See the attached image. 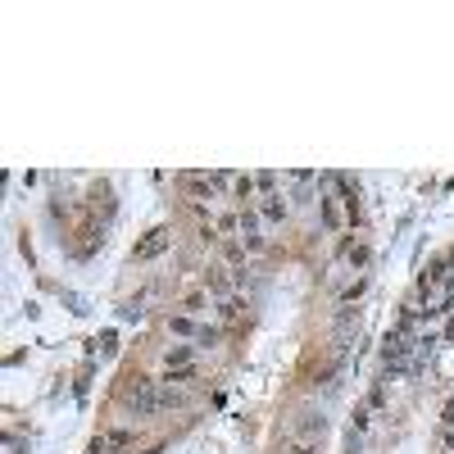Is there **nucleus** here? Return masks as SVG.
I'll return each mask as SVG.
<instances>
[{
    "label": "nucleus",
    "mask_w": 454,
    "mask_h": 454,
    "mask_svg": "<svg viewBox=\"0 0 454 454\" xmlns=\"http://www.w3.org/2000/svg\"><path fill=\"white\" fill-rule=\"evenodd\" d=\"M137 446V427H105L100 436H91L86 454H128Z\"/></svg>",
    "instance_id": "f257e3e1"
},
{
    "label": "nucleus",
    "mask_w": 454,
    "mask_h": 454,
    "mask_svg": "<svg viewBox=\"0 0 454 454\" xmlns=\"http://www.w3.org/2000/svg\"><path fill=\"white\" fill-rule=\"evenodd\" d=\"M327 432V418L318 409H300L295 413V422H291V441H318Z\"/></svg>",
    "instance_id": "f03ea898"
},
{
    "label": "nucleus",
    "mask_w": 454,
    "mask_h": 454,
    "mask_svg": "<svg viewBox=\"0 0 454 454\" xmlns=\"http://www.w3.org/2000/svg\"><path fill=\"white\" fill-rule=\"evenodd\" d=\"M168 241H173L168 227H154V232H146V241H137V246H132V259H137V264H146V259H159L163 250H168Z\"/></svg>",
    "instance_id": "7ed1b4c3"
},
{
    "label": "nucleus",
    "mask_w": 454,
    "mask_h": 454,
    "mask_svg": "<svg viewBox=\"0 0 454 454\" xmlns=\"http://www.w3.org/2000/svg\"><path fill=\"white\" fill-rule=\"evenodd\" d=\"M241 246H246V250H264V236H259V214H255V209H241Z\"/></svg>",
    "instance_id": "20e7f679"
},
{
    "label": "nucleus",
    "mask_w": 454,
    "mask_h": 454,
    "mask_svg": "<svg viewBox=\"0 0 454 454\" xmlns=\"http://www.w3.org/2000/svg\"><path fill=\"white\" fill-rule=\"evenodd\" d=\"M182 187H187V196L196 200V205H200V200H214V182H209V173H205V178H200V173H187Z\"/></svg>",
    "instance_id": "39448f33"
},
{
    "label": "nucleus",
    "mask_w": 454,
    "mask_h": 454,
    "mask_svg": "<svg viewBox=\"0 0 454 454\" xmlns=\"http://www.w3.org/2000/svg\"><path fill=\"white\" fill-rule=\"evenodd\" d=\"M159 382L163 386H191V382H200V368H196V363H182V368H168Z\"/></svg>",
    "instance_id": "423d86ee"
},
{
    "label": "nucleus",
    "mask_w": 454,
    "mask_h": 454,
    "mask_svg": "<svg viewBox=\"0 0 454 454\" xmlns=\"http://www.w3.org/2000/svg\"><path fill=\"white\" fill-rule=\"evenodd\" d=\"M259 214H264V223H286V200L282 196H264L259 200Z\"/></svg>",
    "instance_id": "0eeeda50"
},
{
    "label": "nucleus",
    "mask_w": 454,
    "mask_h": 454,
    "mask_svg": "<svg viewBox=\"0 0 454 454\" xmlns=\"http://www.w3.org/2000/svg\"><path fill=\"white\" fill-rule=\"evenodd\" d=\"M205 291H214L218 300H227V295H232V282L223 277V268H205Z\"/></svg>",
    "instance_id": "6e6552de"
},
{
    "label": "nucleus",
    "mask_w": 454,
    "mask_h": 454,
    "mask_svg": "<svg viewBox=\"0 0 454 454\" xmlns=\"http://www.w3.org/2000/svg\"><path fill=\"white\" fill-rule=\"evenodd\" d=\"M336 187H341V200H345V218H350V223H359V191H354L345 178H336Z\"/></svg>",
    "instance_id": "1a4fd4ad"
},
{
    "label": "nucleus",
    "mask_w": 454,
    "mask_h": 454,
    "mask_svg": "<svg viewBox=\"0 0 454 454\" xmlns=\"http://www.w3.org/2000/svg\"><path fill=\"white\" fill-rule=\"evenodd\" d=\"M196 350L200 345H168V350H163V363H168V368H182V363L196 359Z\"/></svg>",
    "instance_id": "9d476101"
},
{
    "label": "nucleus",
    "mask_w": 454,
    "mask_h": 454,
    "mask_svg": "<svg viewBox=\"0 0 454 454\" xmlns=\"http://www.w3.org/2000/svg\"><path fill=\"white\" fill-rule=\"evenodd\" d=\"M232 191H236V200H241V209H250V200H255V178H246V173H241L236 182H232Z\"/></svg>",
    "instance_id": "9b49d317"
},
{
    "label": "nucleus",
    "mask_w": 454,
    "mask_h": 454,
    "mask_svg": "<svg viewBox=\"0 0 454 454\" xmlns=\"http://www.w3.org/2000/svg\"><path fill=\"white\" fill-rule=\"evenodd\" d=\"M168 332H178V336H200V327H196V318H191V314H178V318H168Z\"/></svg>",
    "instance_id": "f8f14e48"
},
{
    "label": "nucleus",
    "mask_w": 454,
    "mask_h": 454,
    "mask_svg": "<svg viewBox=\"0 0 454 454\" xmlns=\"http://www.w3.org/2000/svg\"><path fill=\"white\" fill-rule=\"evenodd\" d=\"M205 305H209V291H191V295H182V309H187L191 318L205 314Z\"/></svg>",
    "instance_id": "ddd939ff"
},
{
    "label": "nucleus",
    "mask_w": 454,
    "mask_h": 454,
    "mask_svg": "<svg viewBox=\"0 0 454 454\" xmlns=\"http://www.w3.org/2000/svg\"><path fill=\"white\" fill-rule=\"evenodd\" d=\"M218 341H223V332H218V327H200V336H196V345H200V350H214Z\"/></svg>",
    "instance_id": "4468645a"
},
{
    "label": "nucleus",
    "mask_w": 454,
    "mask_h": 454,
    "mask_svg": "<svg viewBox=\"0 0 454 454\" xmlns=\"http://www.w3.org/2000/svg\"><path fill=\"white\" fill-rule=\"evenodd\" d=\"M363 291H368V277H359V282H354V286H345V291H341V305H354V300H359Z\"/></svg>",
    "instance_id": "2eb2a0df"
},
{
    "label": "nucleus",
    "mask_w": 454,
    "mask_h": 454,
    "mask_svg": "<svg viewBox=\"0 0 454 454\" xmlns=\"http://www.w3.org/2000/svg\"><path fill=\"white\" fill-rule=\"evenodd\" d=\"M282 454H318V441H286Z\"/></svg>",
    "instance_id": "dca6fc26"
},
{
    "label": "nucleus",
    "mask_w": 454,
    "mask_h": 454,
    "mask_svg": "<svg viewBox=\"0 0 454 454\" xmlns=\"http://www.w3.org/2000/svg\"><path fill=\"white\" fill-rule=\"evenodd\" d=\"M318 209H323V223H327V227H341V214L332 209V200H327V196L318 200Z\"/></svg>",
    "instance_id": "f3484780"
},
{
    "label": "nucleus",
    "mask_w": 454,
    "mask_h": 454,
    "mask_svg": "<svg viewBox=\"0 0 454 454\" xmlns=\"http://www.w3.org/2000/svg\"><path fill=\"white\" fill-rule=\"evenodd\" d=\"M255 187L264 191V196H277V178H273V173H259V178H255Z\"/></svg>",
    "instance_id": "a211bd4d"
},
{
    "label": "nucleus",
    "mask_w": 454,
    "mask_h": 454,
    "mask_svg": "<svg viewBox=\"0 0 454 454\" xmlns=\"http://www.w3.org/2000/svg\"><path fill=\"white\" fill-rule=\"evenodd\" d=\"M368 255H373V250H368V246H359V250H350V264H354V268H363V264H368Z\"/></svg>",
    "instance_id": "6ab92c4d"
},
{
    "label": "nucleus",
    "mask_w": 454,
    "mask_h": 454,
    "mask_svg": "<svg viewBox=\"0 0 454 454\" xmlns=\"http://www.w3.org/2000/svg\"><path fill=\"white\" fill-rule=\"evenodd\" d=\"M95 345H100L105 354H114V350H119V336H114V332H105V336H100V341H95Z\"/></svg>",
    "instance_id": "aec40b11"
}]
</instances>
